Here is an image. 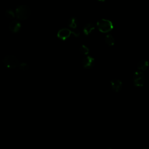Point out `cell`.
Here are the masks:
<instances>
[{"instance_id":"4","label":"cell","mask_w":149,"mask_h":149,"mask_svg":"<svg viewBox=\"0 0 149 149\" xmlns=\"http://www.w3.org/2000/svg\"><path fill=\"white\" fill-rule=\"evenodd\" d=\"M72 34H74L76 37H77L80 35L79 32L77 31H73L68 29L63 28L58 31L57 33V37L62 40H65L68 38Z\"/></svg>"},{"instance_id":"3","label":"cell","mask_w":149,"mask_h":149,"mask_svg":"<svg viewBox=\"0 0 149 149\" xmlns=\"http://www.w3.org/2000/svg\"><path fill=\"white\" fill-rule=\"evenodd\" d=\"M3 63L5 67L9 69H13L18 66L19 60L13 55H6L3 59Z\"/></svg>"},{"instance_id":"9","label":"cell","mask_w":149,"mask_h":149,"mask_svg":"<svg viewBox=\"0 0 149 149\" xmlns=\"http://www.w3.org/2000/svg\"><path fill=\"white\" fill-rule=\"evenodd\" d=\"M137 69L140 70H146L148 67V62L147 60L142 59L138 62L137 64Z\"/></svg>"},{"instance_id":"10","label":"cell","mask_w":149,"mask_h":149,"mask_svg":"<svg viewBox=\"0 0 149 149\" xmlns=\"http://www.w3.org/2000/svg\"><path fill=\"white\" fill-rule=\"evenodd\" d=\"M94 29H95L94 25L92 23H87V24H86L84 26V27H83V32H84V34H86V36H88Z\"/></svg>"},{"instance_id":"16","label":"cell","mask_w":149,"mask_h":149,"mask_svg":"<svg viewBox=\"0 0 149 149\" xmlns=\"http://www.w3.org/2000/svg\"><path fill=\"white\" fill-rule=\"evenodd\" d=\"M98 1H99V2H104L105 0H97Z\"/></svg>"},{"instance_id":"14","label":"cell","mask_w":149,"mask_h":149,"mask_svg":"<svg viewBox=\"0 0 149 149\" xmlns=\"http://www.w3.org/2000/svg\"><path fill=\"white\" fill-rule=\"evenodd\" d=\"M5 16L9 19H13L15 17V13L12 10L9 9L5 12Z\"/></svg>"},{"instance_id":"12","label":"cell","mask_w":149,"mask_h":149,"mask_svg":"<svg viewBox=\"0 0 149 149\" xmlns=\"http://www.w3.org/2000/svg\"><path fill=\"white\" fill-rule=\"evenodd\" d=\"M105 43L109 46H113L115 44V38L111 34H108L105 38Z\"/></svg>"},{"instance_id":"1","label":"cell","mask_w":149,"mask_h":149,"mask_svg":"<svg viewBox=\"0 0 149 149\" xmlns=\"http://www.w3.org/2000/svg\"><path fill=\"white\" fill-rule=\"evenodd\" d=\"M15 15L17 19L24 20L30 17L31 15V10L27 5H20L16 9Z\"/></svg>"},{"instance_id":"7","label":"cell","mask_w":149,"mask_h":149,"mask_svg":"<svg viewBox=\"0 0 149 149\" xmlns=\"http://www.w3.org/2000/svg\"><path fill=\"white\" fill-rule=\"evenodd\" d=\"M94 64V58L91 56H86L82 59L81 65L86 69L91 68Z\"/></svg>"},{"instance_id":"6","label":"cell","mask_w":149,"mask_h":149,"mask_svg":"<svg viewBox=\"0 0 149 149\" xmlns=\"http://www.w3.org/2000/svg\"><path fill=\"white\" fill-rule=\"evenodd\" d=\"M110 86L113 91L118 93L122 88V82L118 79H113L110 81Z\"/></svg>"},{"instance_id":"8","label":"cell","mask_w":149,"mask_h":149,"mask_svg":"<svg viewBox=\"0 0 149 149\" xmlns=\"http://www.w3.org/2000/svg\"><path fill=\"white\" fill-rule=\"evenodd\" d=\"M9 29L12 33H16L19 32L21 29V24L17 20H13L10 23L9 25Z\"/></svg>"},{"instance_id":"15","label":"cell","mask_w":149,"mask_h":149,"mask_svg":"<svg viewBox=\"0 0 149 149\" xmlns=\"http://www.w3.org/2000/svg\"><path fill=\"white\" fill-rule=\"evenodd\" d=\"M19 67L20 70L23 71H26L29 69V65L26 62H22L21 63L19 64Z\"/></svg>"},{"instance_id":"13","label":"cell","mask_w":149,"mask_h":149,"mask_svg":"<svg viewBox=\"0 0 149 149\" xmlns=\"http://www.w3.org/2000/svg\"><path fill=\"white\" fill-rule=\"evenodd\" d=\"M79 52L81 54L86 55L88 54L89 49L87 46H86L84 45H82L79 48Z\"/></svg>"},{"instance_id":"5","label":"cell","mask_w":149,"mask_h":149,"mask_svg":"<svg viewBox=\"0 0 149 149\" xmlns=\"http://www.w3.org/2000/svg\"><path fill=\"white\" fill-rule=\"evenodd\" d=\"M145 76L143 72L140 71H136L134 73L133 76V80L134 86L137 87L143 86L145 82Z\"/></svg>"},{"instance_id":"11","label":"cell","mask_w":149,"mask_h":149,"mask_svg":"<svg viewBox=\"0 0 149 149\" xmlns=\"http://www.w3.org/2000/svg\"><path fill=\"white\" fill-rule=\"evenodd\" d=\"M77 20L76 17H72L68 21V26L72 29H76L77 26Z\"/></svg>"},{"instance_id":"2","label":"cell","mask_w":149,"mask_h":149,"mask_svg":"<svg viewBox=\"0 0 149 149\" xmlns=\"http://www.w3.org/2000/svg\"><path fill=\"white\" fill-rule=\"evenodd\" d=\"M97 26L100 31L101 33H108L111 31L113 28V23L111 21L105 19H102L97 23Z\"/></svg>"}]
</instances>
